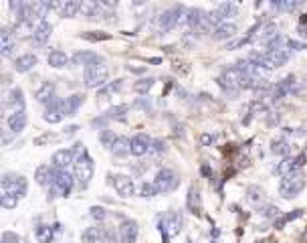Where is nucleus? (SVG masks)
Segmentation results:
<instances>
[{
	"label": "nucleus",
	"instance_id": "obj_24",
	"mask_svg": "<svg viewBox=\"0 0 307 243\" xmlns=\"http://www.w3.org/2000/svg\"><path fill=\"white\" fill-rule=\"evenodd\" d=\"M39 63V59H37V55H30V53H26V55H21L19 59L14 61V69L19 71V73H26V71H30L35 65Z\"/></svg>",
	"mask_w": 307,
	"mask_h": 243
},
{
	"label": "nucleus",
	"instance_id": "obj_30",
	"mask_svg": "<svg viewBox=\"0 0 307 243\" xmlns=\"http://www.w3.org/2000/svg\"><path fill=\"white\" fill-rule=\"evenodd\" d=\"M103 235H105V231L101 229V227H87V229L83 231L81 239H83V243H101Z\"/></svg>",
	"mask_w": 307,
	"mask_h": 243
},
{
	"label": "nucleus",
	"instance_id": "obj_6",
	"mask_svg": "<svg viewBox=\"0 0 307 243\" xmlns=\"http://www.w3.org/2000/svg\"><path fill=\"white\" fill-rule=\"evenodd\" d=\"M182 14H184V6L180 4H176V6H172V8H168V10H164L162 14H160V19H158V30L160 32H170L176 25H178V21L182 19Z\"/></svg>",
	"mask_w": 307,
	"mask_h": 243
},
{
	"label": "nucleus",
	"instance_id": "obj_44",
	"mask_svg": "<svg viewBox=\"0 0 307 243\" xmlns=\"http://www.w3.org/2000/svg\"><path fill=\"white\" fill-rule=\"evenodd\" d=\"M261 215H263L265 219H275V221H277V217L281 215V209L275 207V205H267V207L261 211Z\"/></svg>",
	"mask_w": 307,
	"mask_h": 243
},
{
	"label": "nucleus",
	"instance_id": "obj_54",
	"mask_svg": "<svg viewBox=\"0 0 307 243\" xmlns=\"http://www.w3.org/2000/svg\"><path fill=\"white\" fill-rule=\"evenodd\" d=\"M55 140H57L55 134H45V136L35 138V146H43V144H47V142H55Z\"/></svg>",
	"mask_w": 307,
	"mask_h": 243
},
{
	"label": "nucleus",
	"instance_id": "obj_7",
	"mask_svg": "<svg viewBox=\"0 0 307 243\" xmlns=\"http://www.w3.org/2000/svg\"><path fill=\"white\" fill-rule=\"evenodd\" d=\"M107 83V67L105 65H95V67L85 69V85L89 89L101 87Z\"/></svg>",
	"mask_w": 307,
	"mask_h": 243
},
{
	"label": "nucleus",
	"instance_id": "obj_41",
	"mask_svg": "<svg viewBox=\"0 0 307 243\" xmlns=\"http://www.w3.org/2000/svg\"><path fill=\"white\" fill-rule=\"evenodd\" d=\"M251 41H253V37H251V35H247V37H238V39L229 41V43H227V49H229V51H234V49H241V47L249 45Z\"/></svg>",
	"mask_w": 307,
	"mask_h": 243
},
{
	"label": "nucleus",
	"instance_id": "obj_61",
	"mask_svg": "<svg viewBox=\"0 0 307 243\" xmlns=\"http://www.w3.org/2000/svg\"><path fill=\"white\" fill-rule=\"evenodd\" d=\"M307 25V14H301V27Z\"/></svg>",
	"mask_w": 307,
	"mask_h": 243
},
{
	"label": "nucleus",
	"instance_id": "obj_33",
	"mask_svg": "<svg viewBox=\"0 0 307 243\" xmlns=\"http://www.w3.org/2000/svg\"><path fill=\"white\" fill-rule=\"evenodd\" d=\"M55 227H51V225H39L37 227V239L39 243H53L55 239Z\"/></svg>",
	"mask_w": 307,
	"mask_h": 243
},
{
	"label": "nucleus",
	"instance_id": "obj_50",
	"mask_svg": "<svg viewBox=\"0 0 307 243\" xmlns=\"http://www.w3.org/2000/svg\"><path fill=\"white\" fill-rule=\"evenodd\" d=\"M150 152H152V154H162V152H166V142H164V140H154Z\"/></svg>",
	"mask_w": 307,
	"mask_h": 243
},
{
	"label": "nucleus",
	"instance_id": "obj_5",
	"mask_svg": "<svg viewBox=\"0 0 307 243\" xmlns=\"http://www.w3.org/2000/svg\"><path fill=\"white\" fill-rule=\"evenodd\" d=\"M154 185H156L158 192H172V190L178 189L180 178H178V174L172 168H160L158 174H156V181H154Z\"/></svg>",
	"mask_w": 307,
	"mask_h": 243
},
{
	"label": "nucleus",
	"instance_id": "obj_22",
	"mask_svg": "<svg viewBox=\"0 0 307 243\" xmlns=\"http://www.w3.org/2000/svg\"><path fill=\"white\" fill-rule=\"evenodd\" d=\"M204 16H206V12H204V10H200V8H190L188 12H186V25H188L192 30H202Z\"/></svg>",
	"mask_w": 307,
	"mask_h": 243
},
{
	"label": "nucleus",
	"instance_id": "obj_19",
	"mask_svg": "<svg viewBox=\"0 0 307 243\" xmlns=\"http://www.w3.org/2000/svg\"><path fill=\"white\" fill-rule=\"evenodd\" d=\"M71 162H75L73 150L63 148V150H57V152L53 154V166H57V168H61V170H67V166H69Z\"/></svg>",
	"mask_w": 307,
	"mask_h": 243
},
{
	"label": "nucleus",
	"instance_id": "obj_34",
	"mask_svg": "<svg viewBox=\"0 0 307 243\" xmlns=\"http://www.w3.org/2000/svg\"><path fill=\"white\" fill-rule=\"evenodd\" d=\"M47 61H49V65L51 67H55V69H61V67H65L67 65V61H69V57H67L63 51H51L49 53V57H47Z\"/></svg>",
	"mask_w": 307,
	"mask_h": 243
},
{
	"label": "nucleus",
	"instance_id": "obj_45",
	"mask_svg": "<svg viewBox=\"0 0 307 243\" xmlns=\"http://www.w3.org/2000/svg\"><path fill=\"white\" fill-rule=\"evenodd\" d=\"M99 140H101V144H103L105 148H111L113 142H115L117 138H115V134L111 132V130H103V132L99 134Z\"/></svg>",
	"mask_w": 307,
	"mask_h": 243
},
{
	"label": "nucleus",
	"instance_id": "obj_17",
	"mask_svg": "<svg viewBox=\"0 0 307 243\" xmlns=\"http://www.w3.org/2000/svg\"><path fill=\"white\" fill-rule=\"evenodd\" d=\"M51 32H53V27H51V23H47V21L39 23L37 28H35V32H32V43H35L37 47L45 45L49 41V37H51Z\"/></svg>",
	"mask_w": 307,
	"mask_h": 243
},
{
	"label": "nucleus",
	"instance_id": "obj_47",
	"mask_svg": "<svg viewBox=\"0 0 307 243\" xmlns=\"http://www.w3.org/2000/svg\"><path fill=\"white\" fill-rule=\"evenodd\" d=\"M122 85H124V83H122V79H117L115 83H109V85H105L103 89H99V95H97V97H107V95H109L111 91H117V89H122Z\"/></svg>",
	"mask_w": 307,
	"mask_h": 243
},
{
	"label": "nucleus",
	"instance_id": "obj_48",
	"mask_svg": "<svg viewBox=\"0 0 307 243\" xmlns=\"http://www.w3.org/2000/svg\"><path fill=\"white\" fill-rule=\"evenodd\" d=\"M81 39H87V41H107V39H111V35H107V32H83Z\"/></svg>",
	"mask_w": 307,
	"mask_h": 243
},
{
	"label": "nucleus",
	"instance_id": "obj_23",
	"mask_svg": "<svg viewBox=\"0 0 307 243\" xmlns=\"http://www.w3.org/2000/svg\"><path fill=\"white\" fill-rule=\"evenodd\" d=\"M236 35V25L234 23H223V25H220V27H216L214 30H212V37L216 39V41H229L230 37H234Z\"/></svg>",
	"mask_w": 307,
	"mask_h": 243
},
{
	"label": "nucleus",
	"instance_id": "obj_10",
	"mask_svg": "<svg viewBox=\"0 0 307 243\" xmlns=\"http://www.w3.org/2000/svg\"><path fill=\"white\" fill-rule=\"evenodd\" d=\"M73 63L89 69V67H95V65H103V57L93 53V51H79L73 55Z\"/></svg>",
	"mask_w": 307,
	"mask_h": 243
},
{
	"label": "nucleus",
	"instance_id": "obj_42",
	"mask_svg": "<svg viewBox=\"0 0 307 243\" xmlns=\"http://www.w3.org/2000/svg\"><path fill=\"white\" fill-rule=\"evenodd\" d=\"M249 109H251V113L253 116H267L269 113V108L261 102V100H257V102H253L251 106H249Z\"/></svg>",
	"mask_w": 307,
	"mask_h": 243
},
{
	"label": "nucleus",
	"instance_id": "obj_52",
	"mask_svg": "<svg viewBox=\"0 0 307 243\" xmlns=\"http://www.w3.org/2000/svg\"><path fill=\"white\" fill-rule=\"evenodd\" d=\"M287 49L289 51H303V49H307V45H303V43H299V41H293V39H287Z\"/></svg>",
	"mask_w": 307,
	"mask_h": 243
},
{
	"label": "nucleus",
	"instance_id": "obj_58",
	"mask_svg": "<svg viewBox=\"0 0 307 243\" xmlns=\"http://www.w3.org/2000/svg\"><path fill=\"white\" fill-rule=\"evenodd\" d=\"M77 130H79V126H69V128L65 130V136H73V134L77 132Z\"/></svg>",
	"mask_w": 307,
	"mask_h": 243
},
{
	"label": "nucleus",
	"instance_id": "obj_11",
	"mask_svg": "<svg viewBox=\"0 0 307 243\" xmlns=\"http://www.w3.org/2000/svg\"><path fill=\"white\" fill-rule=\"evenodd\" d=\"M113 187H115V190L122 194V197H133L135 194V185H133V181L129 176H126V174H115L113 176Z\"/></svg>",
	"mask_w": 307,
	"mask_h": 243
},
{
	"label": "nucleus",
	"instance_id": "obj_40",
	"mask_svg": "<svg viewBox=\"0 0 307 243\" xmlns=\"http://www.w3.org/2000/svg\"><path fill=\"white\" fill-rule=\"evenodd\" d=\"M0 203H2L4 209H14L16 205H19V197L12 192H2L0 194Z\"/></svg>",
	"mask_w": 307,
	"mask_h": 243
},
{
	"label": "nucleus",
	"instance_id": "obj_20",
	"mask_svg": "<svg viewBox=\"0 0 307 243\" xmlns=\"http://www.w3.org/2000/svg\"><path fill=\"white\" fill-rule=\"evenodd\" d=\"M265 53H267L269 63L273 65V69L283 67V65L289 61V57H291V51H289V49H279V51H265Z\"/></svg>",
	"mask_w": 307,
	"mask_h": 243
},
{
	"label": "nucleus",
	"instance_id": "obj_39",
	"mask_svg": "<svg viewBox=\"0 0 307 243\" xmlns=\"http://www.w3.org/2000/svg\"><path fill=\"white\" fill-rule=\"evenodd\" d=\"M79 10H81V2H77V0H69V2H65V4H63L61 14L67 16V19H71V16H75Z\"/></svg>",
	"mask_w": 307,
	"mask_h": 243
},
{
	"label": "nucleus",
	"instance_id": "obj_18",
	"mask_svg": "<svg viewBox=\"0 0 307 243\" xmlns=\"http://www.w3.org/2000/svg\"><path fill=\"white\" fill-rule=\"evenodd\" d=\"M6 124H8L10 132H14V134L23 132L25 126H26V113L25 111H12L10 116L6 118Z\"/></svg>",
	"mask_w": 307,
	"mask_h": 243
},
{
	"label": "nucleus",
	"instance_id": "obj_43",
	"mask_svg": "<svg viewBox=\"0 0 307 243\" xmlns=\"http://www.w3.org/2000/svg\"><path fill=\"white\" fill-rule=\"evenodd\" d=\"M128 109H129V106H126V104H122V106H113V108H109V109L105 111V118H122Z\"/></svg>",
	"mask_w": 307,
	"mask_h": 243
},
{
	"label": "nucleus",
	"instance_id": "obj_59",
	"mask_svg": "<svg viewBox=\"0 0 307 243\" xmlns=\"http://www.w3.org/2000/svg\"><path fill=\"white\" fill-rule=\"evenodd\" d=\"M128 71H131V73H144V69H140V67H128Z\"/></svg>",
	"mask_w": 307,
	"mask_h": 243
},
{
	"label": "nucleus",
	"instance_id": "obj_37",
	"mask_svg": "<svg viewBox=\"0 0 307 243\" xmlns=\"http://www.w3.org/2000/svg\"><path fill=\"white\" fill-rule=\"evenodd\" d=\"M216 12L220 14V19H223L227 23V19H230V16H236L238 14V6L234 2H220Z\"/></svg>",
	"mask_w": 307,
	"mask_h": 243
},
{
	"label": "nucleus",
	"instance_id": "obj_25",
	"mask_svg": "<svg viewBox=\"0 0 307 243\" xmlns=\"http://www.w3.org/2000/svg\"><path fill=\"white\" fill-rule=\"evenodd\" d=\"M111 152H113V156H117V158H126V156L131 152V140L119 136V138L113 142V146H111Z\"/></svg>",
	"mask_w": 307,
	"mask_h": 243
},
{
	"label": "nucleus",
	"instance_id": "obj_12",
	"mask_svg": "<svg viewBox=\"0 0 307 243\" xmlns=\"http://www.w3.org/2000/svg\"><path fill=\"white\" fill-rule=\"evenodd\" d=\"M63 118H65L63 102H61V100H53V102L49 104V108H47V111H45L43 120L49 122V124H59V122H63Z\"/></svg>",
	"mask_w": 307,
	"mask_h": 243
},
{
	"label": "nucleus",
	"instance_id": "obj_53",
	"mask_svg": "<svg viewBox=\"0 0 307 243\" xmlns=\"http://www.w3.org/2000/svg\"><path fill=\"white\" fill-rule=\"evenodd\" d=\"M91 217L95 221H103L107 217V213H105V209H101V207H91Z\"/></svg>",
	"mask_w": 307,
	"mask_h": 243
},
{
	"label": "nucleus",
	"instance_id": "obj_31",
	"mask_svg": "<svg viewBox=\"0 0 307 243\" xmlns=\"http://www.w3.org/2000/svg\"><path fill=\"white\" fill-rule=\"evenodd\" d=\"M271 152H273V154H279V156L289 158V154H291V144H289L287 140H283V138L273 140V142H271Z\"/></svg>",
	"mask_w": 307,
	"mask_h": 243
},
{
	"label": "nucleus",
	"instance_id": "obj_13",
	"mask_svg": "<svg viewBox=\"0 0 307 243\" xmlns=\"http://www.w3.org/2000/svg\"><path fill=\"white\" fill-rule=\"evenodd\" d=\"M152 138L148 134H138L131 138V154L133 156H144L146 152H150L152 148Z\"/></svg>",
	"mask_w": 307,
	"mask_h": 243
},
{
	"label": "nucleus",
	"instance_id": "obj_51",
	"mask_svg": "<svg viewBox=\"0 0 307 243\" xmlns=\"http://www.w3.org/2000/svg\"><path fill=\"white\" fill-rule=\"evenodd\" d=\"M2 243H25V241L12 231H4L2 233Z\"/></svg>",
	"mask_w": 307,
	"mask_h": 243
},
{
	"label": "nucleus",
	"instance_id": "obj_35",
	"mask_svg": "<svg viewBox=\"0 0 307 243\" xmlns=\"http://www.w3.org/2000/svg\"><path fill=\"white\" fill-rule=\"evenodd\" d=\"M265 201V192L259 187H249L247 189V203L253 207H259Z\"/></svg>",
	"mask_w": 307,
	"mask_h": 243
},
{
	"label": "nucleus",
	"instance_id": "obj_36",
	"mask_svg": "<svg viewBox=\"0 0 307 243\" xmlns=\"http://www.w3.org/2000/svg\"><path fill=\"white\" fill-rule=\"evenodd\" d=\"M30 4V10L35 12V16L43 23L45 21V16H47V12L53 8V2H39V0H35V2H28Z\"/></svg>",
	"mask_w": 307,
	"mask_h": 243
},
{
	"label": "nucleus",
	"instance_id": "obj_32",
	"mask_svg": "<svg viewBox=\"0 0 307 243\" xmlns=\"http://www.w3.org/2000/svg\"><path fill=\"white\" fill-rule=\"evenodd\" d=\"M297 170V164H295V158H283L279 164H277V168H275V172L279 174V176H289L291 172H295Z\"/></svg>",
	"mask_w": 307,
	"mask_h": 243
},
{
	"label": "nucleus",
	"instance_id": "obj_56",
	"mask_svg": "<svg viewBox=\"0 0 307 243\" xmlns=\"http://www.w3.org/2000/svg\"><path fill=\"white\" fill-rule=\"evenodd\" d=\"M295 164H297V170H301V168L307 164V156H305V152H301V154L295 156Z\"/></svg>",
	"mask_w": 307,
	"mask_h": 243
},
{
	"label": "nucleus",
	"instance_id": "obj_16",
	"mask_svg": "<svg viewBox=\"0 0 307 243\" xmlns=\"http://www.w3.org/2000/svg\"><path fill=\"white\" fill-rule=\"evenodd\" d=\"M4 108L12 109V111H25V97H23V89L21 87H14L8 93L6 102H4Z\"/></svg>",
	"mask_w": 307,
	"mask_h": 243
},
{
	"label": "nucleus",
	"instance_id": "obj_8",
	"mask_svg": "<svg viewBox=\"0 0 307 243\" xmlns=\"http://www.w3.org/2000/svg\"><path fill=\"white\" fill-rule=\"evenodd\" d=\"M26 178L25 176H16V174H4L2 178V192H12L16 197H25L26 194Z\"/></svg>",
	"mask_w": 307,
	"mask_h": 243
},
{
	"label": "nucleus",
	"instance_id": "obj_21",
	"mask_svg": "<svg viewBox=\"0 0 307 243\" xmlns=\"http://www.w3.org/2000/svg\"><path fill=\"white\" fill-rule=\"evenodd\" d=\"M81 12L87 19H99L103 14V4L97 2V0H85V2H81Z\"/></svg>",
	"mask_w": 307,
	"mask_h": 243
},
{
	"label": "nucleus",
	"instance_id": "obj_2",
	"mask_svg": "<svg viewBox=\"0 0 307 243\" xmlns=\"http://www.w3.org/2000/svg\"><path fill=\"white\" fill-rule=\"evenodd\" d=\"M305 189V174L301 170H295L289 176H283V181L279 185V192L283 194L285 199H291L297 197V194Z\"/></svg>",
	"mask_w": 307,
	"mask_h": 243
},
{
	"label": "nucleus",
	"instance_id": "obj_9",
	"mask_svg": "<svg viewBox=\"0 0 307 243\" xmlns=\"http://www.w3.org/2000/svg\"><path fill=\"white\" fill-rule=\"evenodd\" d=\"M295 75H287V77H283L281 81H277V85H273V93H271V97H273V102H279V100H283L285 95H289L293 89H295Z\"/></svg>",
	"mask_w": 307,
	"mask_h": 243
},
{
	"label": "nucleus",
	"instance_id": "obj_55",
	"mask_svg": "<svg viewBox=\"0 0 307 243\" xmlns=\"http://www.w3.org/2000/svg\"><path fill=\"white\" fill-rule=\"evenodd\" d=\"M200 142H202V146H212L216 142V136L214 134H202Z\"/></svg>",
	"mask_w": 307,
	"mask_h": 243
},
{
	"label": "nucleus",
	"instance_id": "obj_15",
	"mask_svg": "<svg viewBox=\"0 0 307 243\" xmlns=\"http://www.w3.org/2000/svg\"><path fill=\"white\" fill-rule=\"evenodd\" d=\"M138 223L135 221H124L122 227H119V239L122 243H133L138 239Z\"/></svg>",
	"mask_w": 307,
	"mask_h": 243
},
{
	"label": "nucleus",
	"instance_id": "obj_46",
	"mask_svg": "<svg viewBox=\"0 0 307 243\" xmlns=\"http://www.w3.org/2000/svg\"><path fill=\"white\" fill-rule=\"evenodd\" d=\"M303 215V211H295V213H289V215H283V217H279L277 221H275V227L277 229H281V227H285V223H289V221H293V219H297V217H301Z\"/></svg>",
	"mask_w": 307,
	"mask_h": 243
},
{
	"label": "nucleus",
	"instance_id": "obj_49",
	"mask_svg": "<svg viewBox=\"0 0 307 243\" xmlns=\"http://www.w3.org/2000/svg\"><path fill=\"white\" fill-rule=\"evenodd\" d=\"M156 194H158V189H156V185H154V183H144L142 185V197H156Z\"/></svg>",
	"mask_w": 307,
	"mask_h": 243
},
{
	"label": "nucleus",
	"instance_id": "obj_60",
	"mask_svg": "<svg viewBox=\"0 0 307 243\" xmlns=\"http://www.w3.org/2000/svg\"><path fill=\"white\" fill-rule=\"evenodd\" d=\"M202 174H206V176H210V168H208V166H202Z\"/></svg>",
	"mask_w": 307,
	"mask_h": 243
},
{
	"label": "nucleus",
	"instance_id": "obj_38",
	"mask_svg": "<svg viewBox=\"0 0 307 243\" xmlns=\"http://www.w3.org/2000/svg\"><path fill=\"white\" fill-rule=\"evenodd\" d=\"M154 83H156V79L154 77H146V79H140V81H135L133 83V91H138V93H148Z\"/></svg>",
	"mask_w": 307,
	"mask_h": 243
},
{
	"label": "nucleus",
	"instance_id": "obj_29",
	"mask_svg": "<svg viewBox=\"0 0 307 243\" xmlns=\"http://www.w3.org/2000/svg\"><path fill=\"white\" fill-rule=\"evenodd\" d=\"M83 104V95L75 93L71 97H67V100H63V111H65V116H73V113L81 108Z\"/></svg>",
	"mask_w": 307,
	"mask_h": 243
},
{
	"label": "nucleus",
	"instance_id": "obj_1",
	"mask_svg": "<svg viewBox=\"0 0 307 243\" xmlns=\"http://www.w3.org/2000/svg\"><path fill=\"white\" fill-rule=\"evenodd\" d=\"M75 154V162H73V176H75V183L79 185V189H87L89 181L93 176V160L87 154V148L83 144H75L73 148Z\"/></svg>",
	"mask_w": 307,
	"mask_h": 243
},
{
	"label": "nucleus",
	"instance_id": "obj_28",
	"mask_svg": "<svg viewBox=\"0 0 307 243\" xmlns=\"http://www.w3.org/2000/svg\"><path fill=\"white\" fill-rule=\"evenodd\" d=\"M186 205H188V211L192 215H200L202 211V203H200V192L196 187H190L188 190V201H186Z\"/></svg>",
	"mask_w": 307,
	"mask_h": 243
},
{
	"label": "nucleus",
	"instance_id": "obj_14",
	"mask_svg": "<svg viewBox=\"0 0 307 243\" xmlns=\"http://www.w3.org/2000/svg\"><path fill=\"white\" fill-rule=\"evenodd\" d=\"M14 49H16L14 35L8 28H2V32H0V53H2V57H10L14 53Z\"/></svg>",
	"mask_w": 307,
	"mask_h": 243
},
{
	"label": "nucleus",
	"instance_id": "obj_26",
	"mask_svg": "<svg viewBox=\"0 0 307 243\" xmlns=\"http://www.w3.org/2000/svg\"><path fill=\"white\" fill-rule=\"evenodd\" d=\"M53 176H55V166H49V164H41L35 172V178L41 187H47L49 183L53 185Z\"/></svg>",
	"mask_w": 307,
	"mask_h": 243
},
{
	"label": "nucleus",
	"instance_id": "obj_27",
	"mask_svg": "<svg viewBox=\"0 0 307 243\" xmlns=\"http://www.w3.org/2000/svg\"><path fill=\"white\" fill-rule=\"evenodd\" d=\"M55 85L53 83H43L39 89H37V93H35V97H37V102L39 104H51L55 100Z\"/></svg>",
	"mask_w": 307,
	"mask_h": 243
},
{
	"label": "nucleus",
	"instance_id": "obj_57",
	"mask_svg": "<svg viewBox=\"0 0 307 243\" xmlns=\"http://www.w3.org/2000/svg\"><path fill=\"white\" fill-rule=\"evenodd\" d=\"M101 243H119V241H117L115 233H111V231H105V235H103V239H101Z\"/></svg>",
	"mask_w": 307,
	"mask_h": 243
},
{
	"label": "nucleus",
	"instance_id": "obj_3",
	"mask_svg": "<svg viewBox=\"0 0 307 243\" xmlns=\"http://www.w3.org/2000/svg\"><path fill=\"white\" fill-rule=\"evenodd\" d=\"M158 227L162 231V237H164V243H168L172 237H176L182 229V217L178 213H174V211H170V213H166L164 217H160L158 221Z\"/></svg>",
	"mask_w": 307,
	"mask_h": 243
},
{
	"label": "nucleus",
	"instance_id": "obj_4",
	"mask_svg": "<svg viewBox=\"0 0 307 243\" xmlns=\"http://www.w3.org/2000/svg\"><path fill=\"white\" fill-rule=\"evenodd\" d=\"M73 183H75V176L69 170H61L55 166V176H53V192H59L61 197H69L71 190H73Z\"/></svg>",
	"mask_w": 307,
	"mask_h": 243
}]
</instances>
